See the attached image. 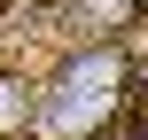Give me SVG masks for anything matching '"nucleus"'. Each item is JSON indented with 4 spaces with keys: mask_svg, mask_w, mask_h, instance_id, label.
Wrapping results in <instances>:
<instances>
[{
    "mask_svg": "<svg viewBox=\"0 0 148 140\" xmlns=\"http://www.w3.org/2000/svg\"><path fill=\"white\" fill-rule=\"evenodd\" d=\"M117 78H125V55H117V47H94V55H78V62L62 70L55 101H47V132L78 140L86 125H101V117L117 109V94H125Z\"/></svg>",
    "mask_w": 148,
    "mask_h": 140,
    "instance_id": "obj_1",
    "label": "nucleus"
},
{
    "mask_svg": "<svg viewBox=\"0 0 148 140\" xmlns=\"http://www.w3.org/2000/svg\"><path fill=\"white\" fill-rule=\"evenodd\" d=\"M0 125H23V94H16V78H0Z\"/></svg>",
    "mask_w": 148,
    "mask_h": 140,
    "instance_id": "obj_2",
    "label": "nucleus"
},
{
    "mask_svg": "<svg viewBox=\"0 0 148 140\" xmlns=\"http://www.w3.org/2000/svg\"><path fill=\"white\" fill-rule=\"evenodd\" d=\"M133 125L148 132V70H140V86H133Z\"/></svg>",
    "mask_w": 148,
    "mask_h": 140,
    "instance_id": "obj_3",
    "label": "nucleus"
},
{
    "mask_svg": "<svg viewBox=\"0 0 148 140\" xmlns=\"http://www.w3.org/2000/svg\"><path fill=\"white\" fill-rule=\"evenodd\" d=\"M125 8H148V0H125Z\"/></svg>",
    "mask_w": 148,
    "mask_h": 140,
    "instance_id": "obj_4",
    "label": "nucleus"
}]
</instances>
